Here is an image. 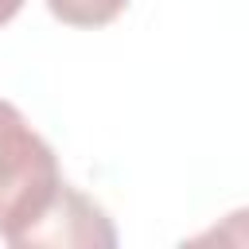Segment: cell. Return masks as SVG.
I'll use <instances>...</instances> for the list:
<instances>
[{"label": "cell", "instance_id": "7a4b0ae2", "mask_svg": "<svg viewBox=\"0 0 249 249\" xmlns=\"http://www.w3.org/2000/svg\"><path fill=\"white\" fill-rule=\"evenodd\" d=\"M27 245H117V230L109 226L97 202H89L82 191L62 183L47 214L19 237L16 249H27Z\"/></svg>", "mask_w": 249, "mask_h": 249}, {"label": "cell", "instance_id": "5b68a950", "mask_svg": "<svg viewBox=\"0 0 249 249\" xmlns=\"http://www.w3.org/2000/svg\"><path fill=\"white\" fill-rule=\"evenodd\" d=\"M19 8H23V0H0V27H4L8 19H16Z\"/></svg>", "mask_w": 249, "mask_h": 249}, {"label": "cell", "instance_id": "277c9868", "mask_svg": "<svg viewBox=\"0 0 249 249\" xmlns=\"http://www.w3.org/2000/svg\"><path fill=\"white\" fill-rule=\"evenodd\" d=\"M198 241H237V245H245L249 241V210L226 214V222L214 226L210 233H198Z\"/></svg>", "mask_w": 249, "mask_h": 249}, {"label": "cell", "instance_id": "6da1fadb", "mask_svg": "<svg viewBox=\"0 0 249 249\" xmlns=\"http://www.w3.org/2000/svg\"><path fill=\"white\" fill-rule=\"evenodd\" d=\"M58 187L62 171L54 148L12 101H0V237L19 245V237L47 214Z\"/></svg>", "mask_w": 249, "mask_h": 249}, {"label": "cell", "instance_id": "3957f363", "mask_svg": "<svg viewBox=\"0 0 249 249\" xmlns=\"http://www.w3.org/2000/svg\"><path fill=\"white\" fill-rule=\"evenodd\" d=\"M47 8L66 27H105L128 8V0H47Z\"/></svg>", "mask_w": 249, "mask_h": 249}]
</instances>
